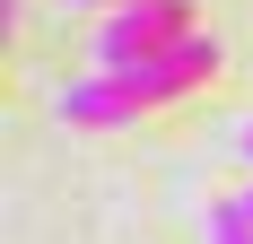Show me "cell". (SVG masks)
Listing matches in <instances>:
<instances>
[{
    "mask_svg": "<svg viewBox=\"0 0 253 244\" xmlns=\"http://www.w3.org/2000/svg\"><path fill=\"white\" fill-rule=\"evenodd\" d=\"M201 79H218V44L210 35H183L175 52H157V61H131V70H96V79H70L61 87V114L70 122H140V114H157V105H175V96H192Z\"/></svg>",
    "mask_w": 253,
    "mask_h": 244,
    "instance_id": "1",
    "label": "cell"
},
{
    "mask_svg": "<svg viewBox=\"0 0 253 244\" xmlns=\"http://www.w3.org/2000/svg\"><path fill=\"white\" fill-rule=\"evenodd\" d=\"M210 244H253V209L245 201H218L210 209Z\"/></svg>",
    "mask_w": 253,
    "mask_h": 244,
    "instance_id": "3",
    "label": "cell"
},
{
    "mask_svg": "<svg viewBox=\"0 0 253 244\" xmlns=\"http://www.w3.org/2000/svg\"><path fill=\"white\" fill-rule=\"evenodd\" d=\"M183 35H201V26H192V0H131V9H114V18L96 26V70L157 61V52H175Z\"/></svg>",
    "mask_w": 253,
    "mask_h": 244,
    "instance_id": "2",
    "label": "cell"
},
{
    "mask_svg": "<svg viewBox=\"0 0 253 244\" xmlns=\"http://www.w3.org/2000/svg\"><path fill=\"white\" fill-rule=\"evenodd\" d=\"M245 209H253V192H245Z\"/></svg>",
    "mask_w": 253,
    "mask_h": 244,
    "instance_id": "5",
    "label": "cell"
},
{
    "mask_svg": "<svg viewBox=\"0 0 253 244\" xmlns=\"http://www.w3.org/2000/svg\"><path fill=\"white\" fill-rule=\"evenodd\" d=\"M70 9H105V18H114V9H131V0H70Z\"/></svg>",
    "mask_w": 253,
    "mask_h": 244,
    "instance_id": "4",
    "label": "cell"
}]
</instances>
